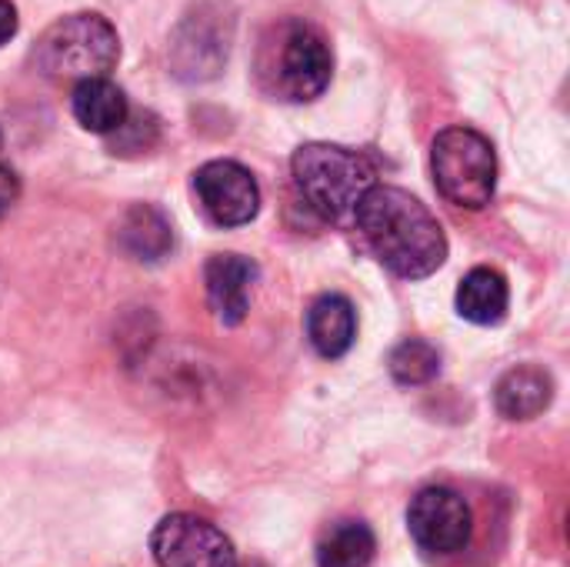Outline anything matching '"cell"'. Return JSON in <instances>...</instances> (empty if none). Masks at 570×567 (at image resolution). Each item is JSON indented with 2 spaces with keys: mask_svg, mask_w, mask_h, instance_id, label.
Wrapping results in <instances>:
<instances>
[{
  "mask_svg": "<svg viewBox=\"0 0 570 567\" xmlns=\"http://www.w3.org/2000/svg\"><path fill=\"white\" fill-rule=\"evenodd\" d=\"M37 70L53 80L107 77L120 60V37L100 13H70L43 30L33 50Z\"/></svg>",
  "mask_w": 570,
  "mask_h": 567,
  "instance_id": "cell-4",
  "label": "cell"
},
{
  "mask_svg": "<svg viewBox=\"0 0 570 567\" xmlns=\"http://www.w3.org/2000/svg\"><path fill=\"white\" fill-rule=\"evenodd\" d=\"M291 170L304 204L331 224L351 221L364 194L377 184V167L361 150L321 140L297 147Z\"/></svg>",
  "mask_w": 570,
  "mask_h": 567,
  "instance_id": "cell-3",
  "label": "cell"
},
{
  "mask_svg": "<svg viewBox=\"0 0 570 567\" xmlns=\"http://www.w3.org/2000/svg\"><path fill=\"white\" fill-rule=\"evenodd\" d=\"M70 110L77 124L90 134H114L130 114L124 90L107 77L80 80L70 94Z\"/></svg>",
  "mask_w": 570,
  "mask_h": 567,
  "instance_id": "cell-14",
  "label": "cell"
},
{
  "mask_svg": "<svg viewBox=\"0 0 570 567\" xmlns=\"http://www.w3.org/2000/svg\"><path fill=\"white\" fill-rule=\"evenodd\" d=\"M377 555V538L364 521H337L317 545V567H371Z\"/></svg>",
  "mask_w": 570,
  "mask_h": 567,
  "instance_id": "cell-16",
  "label": "cell"
},
{
  "mask_svg": "<svg viewBox=\"0 0 570 567\" xmlns=\"http://www.w3.org/2000/svg\"><path fill=\"white\" fill-rule=\"evenodd\" d=\"M257 281V264L244 254H214L204 267L207 304L220 324L237 328L250 311V291Z\"/></svg>",
  "mask_w": 570,
  "mask_h": 567,
  "instance_id": "cell-10",
  "label": "cell"
},
{
  "mask_svg": "<svg viewBox=\"0 0 570 567\" xmlns=\"http://www.w3.org/2000/svg\"><path fill=\"white\" fill-rule=\"evenodd\" d=\"M471 508L454 488H424L407 508V531L424 555L448 558L471 541Z\"/></svg>",
  "mask_w": 570,
  "mask_h": 567,
  "instance_id": "cell-7",
  "label": "cell"
},
{
  "mask_svg": "<svg viewBox=\"0 0 570 567\" xmlns=\"http://www.w3.org/2000/svg\"><path fill=\"white\" fill-rule=\"evenodd\" d=\"M307 338L327 361L344 358L357 341V314L344 294H324L307 311Z\"/></svg>",
  "mask_w": 570,
  "mask_h": 567,
  "instance_id": "cell-12",
  "label": "cell"
},
{
  "mask_svg": "<svg viewBox=\"0 0 570 567\" xmlns=\"http://www.w3.org/2000/svg\"><path fill=\"white\" fill-rule=\"evenodd\" d=\"M237 567H267L264 561H244V565H237Z\"/></svg>",
  "mask_w": 570,
  "mask_h": 567,
  "instance_id": "cell-21",
  "label": "cell"
},
{
  "mask_svg": "<svg viewBox=\"0 0 570 567\" xmlns=\"http://www.w3.org/2000/svg\"><path fill=\"white\" fill-rule=\"evenodd\" d=\"M391 378L394 384L401 388H421V384H431L438 374H441V354L434 344L421 341V338H411L404 344H397L391 351Z\"/></svg>",
  "mask_w": 570,
  "mask_h": 567,
  "instance_id": "cell-17",
  "label": "cell"
},
{
  "mask_svg": "<svg viewBox=\"0 0 570 567\" xmlns=\"http://www.w3.org/2000/svg\"><path fill=\"white\" fill-rule=\"evenodd\" d=\"M0 147H3V134H0Z\"/></svg>",
  "mask_w": 570,
  "mask_h": 567,
  "instance_id": "cell-22",
  "label": "cell"
},
{
  "mask_svg": "<svg viewBox=\"0 0 570 567\" xmlns=\"http://www.w3.org/2000/svg\"><path fill=\"white\" fill-rule=\"evenodd\" d=\"M554 401V378L538 364L511 368L494 388V408L508 421H534Z\"/></svg>",
  "mask_w": 570,
  "mask_h": 567,
  "instance_id": "cell-11",
  "label": "cell"
},
{
  "mask_svg": "<svg viewBox=\"0 0 570 567\" xmlns=\"http://www.w3.org/2000/svg\"><path fill=\"white\" fill-rule=\"evenodd\" d=\"M354 224L371 254L397 277H431L448 261V237L441 221L414 194L374 184L354 211Z\"/></svg>",
  "mask_w": 570,
  "mask_h": 567,
  "instance_id": "cell-1",
  "label": "cell"
},
{
  "mask_svg": "<svg viewBox=\"0 0 570 567\" xmlns=\"http://www.w3.org/2000/svg\"><path fill=\"white\" fill-rule=\"evenodd\" d=\"M454 304H458V314L471 324H481V328L501 324L511 304L504 274L494 267H474L471 274H464Z\"/></svg>",
  "mask_w": 570,
  "mask_h": 567,
  "instance_id": "cell-15",
  "label": "cell"
},
{
  "mask_svg": "<svg viewBox=\"0 0 570 567\" xmlns=\"http://www.w3.org/2000/svg\"><path fill=\"white\" fill-rule=\"evenodd\" d=\"M431 174L444 201L481 211L498 190V157L484 134L448 127L431 144Z\"/></svg>",
  "mask_w": 570,
  "mask_h": 567,
  "instance_id": "cell-5",
  "label": "cell"
},
{
  "mask_svg": "<svg viewBox=\"0 0 570 567\" xmlns=\"http://www.w3.org/2000/svg\"><path fill=\"white\" fill-rule=\"evenodd\" d=\"M150 551L160 567H237V551L230 538L197 515H167L154 535Z\"/></svg>",
  "mask_w": 570,
  "mask_h": 567,
  "instance_id": "cell-6",
  "label": "cell"
},
{
  "mask_svg": "<svg viewBox=\"0 0 570 567\" xmlns=\"http://www.w3.org/2000/svg\"><path fill=\"white\" fill-rule=\"evenodd\" d=\"M107 137H114V154H144L157 140V120L150 114H137V117L127 114V120Z\"/></svg>",
  "mask_w": 570,
  "mask_h": 567,
  "instance_id": "cell-18",
  "label": "cell"
},
{
  "mask_svg": "<svg viewBox=\"0 0 570 567\" xmlns=\"http://www.w3.org/2000/svg\"><path fill=\"white\" fill-rule=\"evenodd\" d=\"M117 244L144 264H157L174 247V227L154 204H134L117 224Z\"/></svg>",
  "mask_w": 570,
  "mask_h": 567,
  "instance_id": "cell-13",
  "label": "cell"
},
{
  "mask_svg": "<svg viewBox=\"0 0 570 567\" xmlns=\"http://www.w3.org/2000/svg\"><path fill=\"white\" fill-rule=\"evenodd\" d=\"M334 57L327 37L307 20H284L277 23L257 53V77L267 94L307 104L321 97L331 84Z\"/></svg>",
  "mask_w": 570,
  "mask_h": 567,
  "instance_id": "cell-2",
  "label": "cell"
},
{
  "mask_svg": "<svg viewBox=\"0 0 570 567\" xmlns=\"http://www.w3.org/2000/svg\"><path fill=\"white\" fill-rule=\"evenodd\" d=\"M17 197H20V180H17V174L7 170V167H0V217L17 204Z\"/></svg>",
  "mask_w": 570,
  "mask_h": 567,
  "instance_id": "cell-19",
  "label": "cell"
},
{
  "mask_svg": "<svg viewBox=\"0 0 570 567\" xmlns=\"http://www.w3.org/2000/svg\"><path fill=\"white\" fill-rule=\"evenodd\" d=\"M230 17L217 7H197L180 27L170 43V60L177 77L184 80H210L230 50Z\"/></svg>",
  "mask_w": 570,
  "mask_h": 567,
  "instance_id": "cell-9",
  "label": "cell"
},
{
  "mask_svg": "<svg viewBox=\"0 0 570 567\" xmlns=\"http://www.w3.org/2000/svg\"><path fill=\"white\" fill-rule=\"evenodd\" d=\"M17 33V7L10 0H0V47Z\"/></svg>",
  "mask_w": 570,
  "mask_h": 567,
  "instance_id": "cell-20",
  "label": "cell"
},
{
  "mask_svg": "<svg viewBox=\"0 0 570 567\" xmlns=\"http://www.w3.org/2000/svg\"><path fill=\"white\" fill-rule=\"evenodd\" d=\"M200 207L217 227L250 224L261 211V187L254 174L237 160H210L194 174Z\"/></svg>",
  "mask_w": 570,
  "mask_h": 567,
  "instance_id": "cell-8",
  "label": "cell"
}]
</instances>
